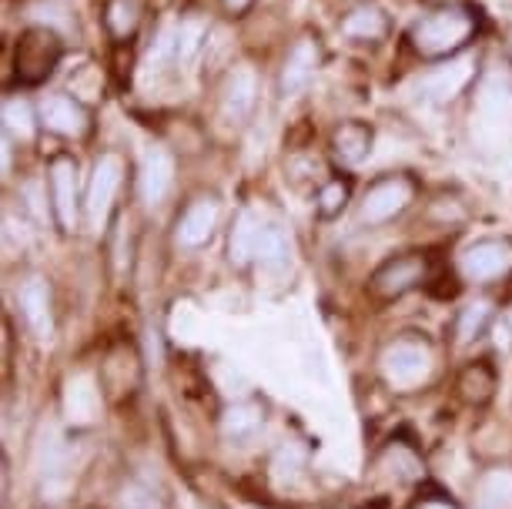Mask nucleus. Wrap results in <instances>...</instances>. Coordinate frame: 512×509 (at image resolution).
Here are the masks:
<instances>
[{
	"instance_id": "1",
	"label": "nucleus",
	"mask_w": 512,
	"mask_h": 509,
	"mask_svg": "<svg viewBox=\"0 0 512 509\" xmlns=\"http://www.w3.org/2000/svg\"><path fill=\"white\" fill-rule=\"evenodd\" d=\"M472 34H476V17L462 7H452V11H439L415 24L412 44L422 57H449L466 47Z\"/></svg>"
},
{
	"instance_id": "2",
	"label": "nucleus",
	"mask_w": 512,
	"mask_h": 509,
	"mask_svg": "<svg viewBox=\"0 0 512 509\" xmlns=\"http://www.w3.org/2000/svg\"><path fill=\"white\" fill-rule=\"evenodd\" d=\"M61 61V37L51 27H27L14 47V74L21 84H44Z\"/></svg>"
},
{
	"instance_id": "3",
	"label": "nucleus",
	"mask_w": 512,
	"mask_h": 509,
	"mask_svg": "<svg viewBox=\"0 0 512 509\" xmlns=\"http://www.w3.org/2000/svg\"><path fill=\"white\" fill-rule=\"evenodd\" d=\"M432 369V352L425 349L422 342H412V339H402V342H392L389 349L382 352V372L392 386L399 389H412L429 376Z\"/></svg>"
},
{
	"instance_id": "4",
	"label": "nucleus",
	"mask_w": 512,
	"mask_h": 509,
	"mask_svg": "<svg viewBox=\"0 0 512 509\" xmlns=\"http://www.w3.org/2000/svg\"><path fill=\"white\" fill-rule=\"evenodd\" d=\"M429 275V265H425L422 255H399V258H389L379 272L372 275V292L382 295V299H399V295L412 292L415 285L425 282Z\"/></svg>"
},
{
	"instance_id": "5",
	"label": "nucleus",
	"mask_w": 512,
	"mask_h": 509,
	"mask_svg": "<svg viewBox=\"0 0 512 509\" xmlns=\"http://www.w3.org/2000/svg\"><path fill=\"white\" fill-rule=\"evenodd\" d=\"M121 185V158L118 155H101L98 165H94L91 185H88V222L91 228H101L108 222L114 195H118Z\"/></svg>"
},
{
	"instance_id": "6",
	"label": "nucleus",
	"mask_w": 512,
	"mask_h": 509,
	"mask_svg": "<svg viewBox=\"0 0 512 509\" xmlns=\"http://www.w3.org/2000/svg\"><path fill=\"white\" fill-rule=\"evenodd\" d=\"M412 201V181L409 178H385L362 201V222L365 225H382L395 218L399 211L409 208Z\"/></svg>"
},
{
	"instance_id": "7",
	"label": "nucleus",
	"mask_w": 512,
	"mask_h": 509,
	"mask_svg": "<svg viewBox=\"0 0 512 509\" xmlns=\"http://www.w3.org/2000/svg\"><path fill=\"white\" fill-rule=\"evenodd\" d=\"M51 191H54V211L64 232H74L77 225V165L74 158L57 155L51 161Z\"/></svg>"
},
{
	"instance_id": "8",
	"label": "nucleus",
	"mask_w": 512,
	"mask_h": 509,
	"mask_svg": "<svg viewBox=\"0 0 512 509\" xmlns=\"http://www.w3.org/2000/svg\"><path fill=\"white\" fill-rule=\"evenodd\" d=\"M512 268V248L506 242H476L462 255V275L472 282H489V278L506 275Z\"/></svg>"
},
{
	"instance_id": "9",
	"label": "nucleus",
	"mask_w": 512,
	"mask_h": 509,
	"mask_svg": "<svg viewBox=\"0 0 512 509\" xmlns=\"http://www.w3.org/2000/svg\"><path fill=\"white\" fill-rule=\"evenodd\" d=\"M41 121L54 134H64V138H84L91 128L88 111H84L74 98H64V94H51V98H44Z\"/></svg>"
},
{
	"instance_id": "10",
	"label": "nucleus",
	"mask_w": 512,
	"mask_h": 509,
	"mask_svg": "<svg viewBox=\"0 0 512 509\" xmlns=\"http://www.w3.org/2000/svg\"><path fill=\"white\" fill-rule=\"evenodd\" d=\"M472 74H476V61H472V57L452 61L425 78V94H429L432 101H452V98H459L462 88L472 81Z\"/></svg>"
},
{
	"instance_id": "11",
	"label": "nucleus",
	"mask_w": 512,
	"mask_h": 509,
	"mask_svg": "<svg viewBox=\"0 0 512 509\" xmlns=\"http://www.w3.org/2000/svg\"><path fill=\"white\" fill-rule=\"evenodd\" d=\"M171 181H175V161H171L168 151L151 148L144 155V168H141V195L148 205H158V201L168 195Z\"/></svg>"
},
{
	"instance_id": "12",
	"label": "nucleus",
	"mask_w": 512,
	"mask_h": 509,
	"mask_svg": "<svg viewBox=\"0 0 512 509\" xmlns=\"http://www.w3.org/2000/svg\"><path fill=\"white\" fill-rule=\"evenodd\" d=\"M21 309H24V319L27 325L34 329L37 339H51L54 332V322H51V295H47V285L41 278H27L24 288H21Z\"/></svg>"
},
{
	"instance_id": "13",
	"label": "nucleus",
	"mask_w": 512,
	"mask_h": 509,
	"mask_svg": "<svg viewBox=\"0 0 512 509\" xmlns=\"http://www.w3.org/2000/svg\"><path fill=\"white\" fill-rule=\"evenodd\" d=\"M215 225H218V205L215 201H195L185 218L178 222V242L185 248H198L205 245L211 235H215Z\"/></svg>"
},
{
	"instance_id": "14",
	"label": "nucleus",
	"mask_w": 512,
	"mask_h": 509,
	"mask_svg": "<svg viewBox=\"0 0 512 509\" xmlns=\"http://www.w3.org/2000/svg\"><path fill=\"white\" fill-rule=\"evenodd\" d=\"M315 67H318V47H315V41L302 37V41L288 51L285 71H282V91L298 94L308 84V78L315 74Z\"/></svg>"
},
{
	"instance_id": "15",
	"label": "nucleus",
	"mask_w": 512,
	"mask_h": 509,
	"mask_svg": "<svg viewBox=\"0 0 512 509\" xmlns=\"http://www.w3.org/2000/svg\"><path fill=\"white\" fill-rule=\"evenodd\" d=\"M255 94H258V81L251 67H238L231 74L228 88H225V118L228 121H245L251 108H255Z\"/></svg>"
},
{
	"instance_id": "16",
	"label": "nucleus",
	"mask_w": 512,
	"mask_h": 509,
	"mask_svg": "<svg viewBox=\"0 0 512 509\" xmlns=\"http://www.w3.org/2000/svg\"><path fill=\"white\" fill-rule=\"evenodd\" d=\"M262 422H265V412L258 402H235V406H228L225 416H221V432H225V439H231V443H248V439L262 429Z\"/></svg>"
},
{
	"instance_id": "17",
	"label": "nucleus",
	"mask_w": 512,
	"mask_h": 509,
	"mask_svg": "<svg viewBox=\"0 0 512 509\" xmlns=\"http://www.w3.org/2000/svg\"><path fill=\"white\" fill-rule=\"evenodd\" d=\"M64 412L74 426H88L98 416V389L88 376H74L64 392Z\"/></svg>"
},
{
	"instance_id": "18",
	"label": "nucleus",
	"mask_w": 512,
	"mask_h": 509,
	"mask_svg": "<svg viewBox=\"0 0 512 509\" xmlns=\"http://www.w3.org/2000/svg\"><path fill=\"white\" fill-rule=\"evenodd\" d=\"M332 148H335V155L345 161V165H359V161L369 155V148H372V128H369V124H362V121H345L342 128L335 131Z\"/></svg>"
},
{
	"instance_id": "19",
	"label": "nucleus",
	"mask_w": 512,
	"mask_h": 509,
	"mask_svg": "<svg viewBox=\"0 0 512 509\" xmlns=\"http://www.w3.org/2000/svg\"><path fill=\"white\" fill-rule=\"evenodd\" d=\"M479 111L489 124H509L512 121V84L502 81L499 74H492V78L482 84Z\"/></svg>"
},
{
	"instance_id": "20",
	"label": "nucleus",
	"mask_w": 512,
	"mask_h": 509,
	"mask_svg": "<svg viewBox=\"0 0 512 509\" xmlns=\"http://www.w3.org/2000/svg\"><path fill=\"white\" fill-rule=\"evenodd\" d=\"M258 232H262L258 218L251 215V211H241V215L235 218V228H231V238H228V255H231V262H235V265H248L251 258H255Z\"/></svg>"
},
{
	"instance_id": "21",
	"label": "nucleus",
	"mask_w": 512,
	"mask_h": 509,
	"mask_svg": "<svg viewBox=\"0 0 512 509\" xmlns=\"http://www.w3.org/2000/svg\"><path fill=\"white\" fill-rule=\"evenodd\" d=\"M342 31L349 37H359V41H379L385 34V17L379 7H359L342 21Z\"/></svg>"
},
{
	"instance_id": "22",
	"label": "nucleus",
	"mask_w": 512,
	"mask_h": 509,
	"mask_svg": "<svg viewBox=\"0 0 512 509\" xmlns=\"http://www.w3.org/2000/svg\"><path fill=\"white\" fill-rule=\"evenodd\" d=\"M459 389H462V396L472 402H486L492 396V389H496V376H492V369L486 362H476V366H469L462 372Z\"/></svg>"
},
{
	"instance_id": "23",
	"label": "nucleus",
	"mask_w": 512,
	"mask_h": 509,
	"mask_svg": "<svg viewBox=\"0 0 512 509\" xmlns=\"http://www.w3.org/2000/svg\"><path fill=\"white\" fill-rule=\"evenodd\" d=\"M4 128L17 141H31L34 138V114L27 101H7L4 104Z\"/></svg>"
},
{
	"instance_id": "24",
	"label": "nucleus",
	"mask_w": 512,
	"mask_h": 509,
	"mask_svg": "<svg viewBox=\"0 0 512 509\" xmlns=\"http://www.w3.org/2000/svg\"><path fill=\"white\" fill-rule=\"evenodd\" d=\"M285 258H288L285 235L278 232V228H262V232H258V245H255V262L275 268V265H285Z\"/></svg>"
},
{
	"instance_id": "25",
	"label": "nucleus",
	"mask_w": 512,
	"mask_h": 509,
	"mask_svg": "<svg viewBox=\"0 0 512 509\" xmlns=\"http://www.w3.org/2000/svg\"><path fill=\"white\" fill-rule=\"evenodd\" d=\"M482 503L489 509H506L512 503V473L509 469H496L482 479Z\"/></svg>"
},
{
	"instance_id": "26",
	"label": "nucleus",
	"mask_w": 512,
	"mask_h": 509,
	"mask_svg": "<svg viewBox=\"0 0 512 509\" xmlns=\"http://www.w3.org/2000/svg\"><path fill=\"white\" fill-rule=\"evenodd\" d=\"M489 302H476V305H469L466 312H462V319H459V339L462 342H469V339H476V335L486 329V322H489Z\"/></svg>"
},
{
	"instance_id": "27",
	"label": "nucleus",
	"mask_w": 512,
	"mask_h": 509,
	"mask_svg": "<svg viewBox=\"0 0 512 509\" xmlns=\"http://www.w3.org/2000/svg\"><path fill=\"white\" fill-rule=\"evenodd\" d=\"M345 201H349V185H345V181H332V185H325L322 195H318V211H322L325 218H335L338 211L345 208Z\"/></svg>"
},
{
	"instance_id": "28",
	"label": "nucleus",
	"mask_w": 512,
	"mask_h": 509,
	"mask_svg": "<svg viewBox=\"0 0 512 509\" xmlns=\"http://www.w3.org/2000/svg\"><path fill=\"white\" fill-rule=\"evenodd\" d=\"M108 24H111V31L118 37H128L134 31V24H138V11H134L131 0H114L111 14H108Z\"/></svg>"
},
{
	"instance_id": "29",
	"label": "nucleus",
	"mask_w": 512,
	"mask_h": 509,
	"mask_svg": "<svg viewBox=\"0 0 512 509\" xmlns=\"http://www.w3.org/2000/svg\"><path fill=\"white\" fill-rule=\"evenodd\" d=\"M201 41H205V24H201V21H185V24H181V31H178V54L175 57H181V61L195 57Z\"/></svg>"
},
{
	"instance_id": "30",
	"label": "nucleus",
	"mask_w": 512,
	"mask_h": 509,
	"mask_svg": "<svg viewBox=\"0 0 512 509\" xmlns=\"http://www.w3.org/2000/svg\"><path fill=\"white\" fill-rule=\"evenodd\" d=\"M124 509H158V503L148 493H141V489H128L124 493Z\"/></svg>"
},
{
	"instance_id": "31",
	"label": "nucleus",
	"mask_w": 512,
	"mask_h": 509,
	"mask_svg": "<svg viewBox=\"0 0 512 509\" xmlns=\"http://www.w3.org/2000/svg\"><path fill=\"white\" fill-rule=\"evenodd\" d=\"M225 7H228V14H245L251 7V0H225Z\"/></svg>"
},
{
	"instance_id": "32",
	"label": "nucleus",
	"mask_w": 512,
	"mask_h": 509,
	"mask_svg": "<svg viewBox=\"0 0 512 509\" xmlns=\"http://www.w3.org/2000/svg\"><path fill=\"white\" fill-rule=\"evenodd\" d=\"M425 4L439 7V11H452V7H462V4H466V0H425Z\"/></svg>"
},
{
	"instance_id": "33",
	"label": "nucleus",
	"mask_w": 512,
	"mask_h": 509,
	"mask_svg": "<svg viewBox=\"0 0 512 509\" xmlns=\"http://www.w3.org/2000/svg\"><path fill=\"white\" fill-rule=\"evenodd\" d=\"M419 509H456V506H449V503H442V499H429V503H422Z\"/></svg>"
}]
</instances>
